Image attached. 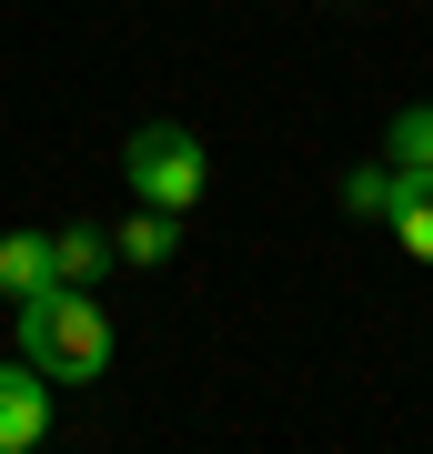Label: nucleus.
<instances>
[{
  "instance_id": "2",
  "label": "nucleus",
  "mask_w": 433,
  "mask_h": 454,
  "mask_svg": "<svg viewBox=\"0 0 433 454\" xmlns=\"http://www.w3.org/2000/svg\"><path fill=\"white\" fill-rule=\"evenodd\" d=\"M121 182H131V202H161V212H192L212 192V152L192 142L182 121H142L121 142Z\"/></svg>"
},
{
  "instance_id": "4",
  "label": "nucleus",
  "mask_w": 433,
  "mask_h": 454,
  "mask_svg": "<svg viewBox=\"0 0 433 454\" xmlns=\"http://www.w3.org/2000/svg\"><path fill=\"white\" fill-rule=\"evenodd\" d=\"M383 223H393V243L433 262V162H393V202H383Z\"/></svg>"
},
{
  "instance_id": "6",
  "label": "nucleus",
  "mask_w": 433,
  "mask_h": 454,
  "mask_svg": "<svg viewBox=\"0 0 433 454\" xmlns=\"http://www.w3.org/2000/svg\"><path fill=\"white\" fill-rule=\"evenodd\" d=\"M101 273H112V232H91V223H61V232H50V283H81V293H91Z\"/></svg>"
},
{
  "instance_id": "1",
  "label": "nucleus",
  "mask_w": 433,
  "mask_h": 454,
  "mask_svg": "<svg viewBox=\"0 0 433 454\" xmlns=\"http://www.w3.org/2000/svg\"><path fill=\"white\" fill-rule=\"evenodd\" d=\"M11 324H20V354H31L50 384H101V373H112V313H101L81 283H41V293H20Z\"/></svg>"
},
{
  "instance_id": "9",
  "label": "nucleus",
  "mask_w": 433,
  "mask_h": 454,
  "mask_svg": "<svg viewBox=\"0 0 433 454\" xmlns=\"http://www.w3.org/2000/svg\"><path fill=\"white\" fill-rule=\"evenodd\" d=\"M383 162H433V101H414V112H393V131H383Z\"/></svg>"
},
{
  "instance_id": "3",
  "label": "nucleus",
  "mask_w": 433,
  "mask_h": 454,
  "mask_svg": "<svg viewBox=\"0 0 433 454\" xmlns=\"http://www.w3.org/2000/svg\"><path fill=\"white\" fill-rule=\"evenodd\" d=\"M50 434V373L20 354V364H0V454H31Z\"/></svg>"
},
{
  "instance_id": "8",
  "label": "nucleus",
  "mask_w": 433,
  "mask_h": 454,
  "mask_svg": "<svg viewBox=\"0 0 433 454\" xmlns=\"http://www.w3.org/2000/svg\"><path fill=\"white\" fill-rule=\"evenodd\" d=\"M383 202H393V162H353V172H343V212L383 223Z\"/></svg>"
},
{
  "instance_id": "5",
  "label": "nucleus",
  "mask_w": 433,
  "mask_h": 454,
  "mask_svg": "<svg viewBox=\"0 0 433 454\" xmlns=\"http://www.w3.org/2000/svg\"><path fill=\"white\" fill-rule=\"evenodd\" d=\"M112 253L131 262V273H161V262L182 253V212H161V202H142V212H131V223L112 232Z\"/></svg>"
},
{
  "instance_id": "7",
  "label": "nucleus",
  "mask_w": 433,
  "mask_h": 454,
  "mask_svg": "<svg viewBox=\"0 0 433 454\" xmlns=\"http://www.w3.org/2000/svg\"><path fill=\"white\" fill-rule=\"evenodd\" d=\"M50 283V232H0V303Z\"/></svg>"
}]
</instances>
